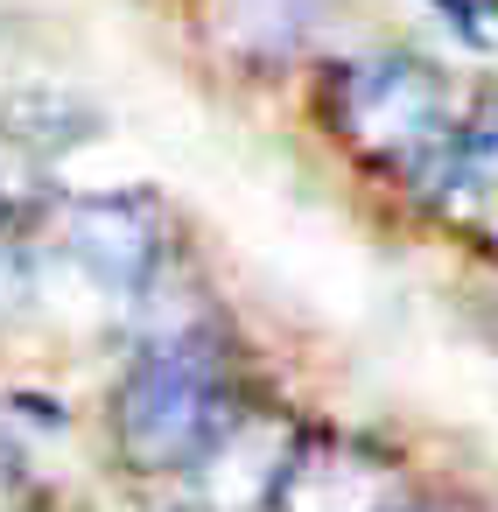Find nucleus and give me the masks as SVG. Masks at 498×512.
<instances>
[{
    "instance_id": "nucleus-2",
    "label": "nucleus",
    "mask_w": 498,
    "mask_h": 512,
    "mask_svg": "<svg viewBox=\"0 0 498 512\" xmlns=\"http://www.w3.org/2000/svg\"><path fill=\"white\" fill-rule=\"evenodd\" d=\"M239 400L246 393H239V379L225 365V337L141 344L134 365L113 386V407H106L113 456L127 470H141V477H183Z\"/></svg>"
},
{
    "instance_id": "nucleus-8",
    "label": "nucleus",
    "mask_w": 498,
    "mask_h": 512,
    "mask_svg": "<svg viewBox=\"0 0 498 512\" xmlns=\"http://www.w3.org/2000/svg\"><path fill=\"white\" fill-rule=\"evenodd\" d=\"M400 512H484L477 498H463V491H414Z\"/></svg>"
},
{
    "instance_id": "nucleus-4",
    "label": "nucleus",
    "mask_w": 498,
    "mask_h": 512,
    "mask_svg": "<svg viewBox=\"0 0 498 512\" xmlns=\"http://www.w3.org/2000/svg\"><path fill=\"white\" fill-rule=\"evenodd\" d=\"M407 498L414 470L400 449L351 428H302L274 512H400Z\"/></svg>"
},
{
    "instance_id": "nucleus-7",
    "label": "nucleus",
    "mask_w": 498,
    "mask_h": 512,
    "mask_svg": "<svg viewBox=\"0 0 498 512\" xmlns=\"http://www.w3.org/2000/svg\"><path fill=\"white\" fill-rule=\"evenodd\" d=\"M309 29H316V0H211V43L246 71H274L302 57Z\"/></svg>"
},
{
    "instance_id": "nucleus-1",
    "label": "nucleus",
    "mask_w": 498,
    "mask_h": 512,
    "mask_svg": "<svg viewBox=\"0 0 498 512\" xmlns=\"http://www.w3.org/2000/svg\"><path fill=\"white\" fill-rule=\"evenodd\" d=\"M316 120L358 169L421 190L456 134V92L421 50H358L323 64Z\"/></svg>"
},
{
    "instance_id": "nucleus-5",
    "label": "nucleus",
    "mask_w": 498,
    "mask_h": 512,
    "mask_svg": "<svg viewBox=\"0 0 498 512\" xmlns=\"http://www.w3.org/2000/svg\"><path fill=\"white\" fill-rule=\"evenodd\" d=\"M57 246L113 295H141L169 267V218L155 197H78L57 211Z\"/></svg>"
},
{
    "instance_id": "nucleus-9",
    "label": "nucleus",
    "mask_w": 498,
    "mask_h": 512,
    "mask_svg": "<svg viewBox=\"0 0 498 512\" xmlns=\"http://www.w3.org/2000/svg\"><path fill=\"white\" fill-rule=\"evenodd\" d=\"M0 512H22V463L8 442H0Z\"/></svg>"
},
{
    "instance_id": "nucleus-3",
    "label": "nucleus",
    "mask_w": 498,
    "mask_h": 512,
    "mask_svg": "<svg viewBox=\"0 0 498 512\" xmlns=\"http://www.w3.org/2000/svg\"><path fill=\"white\" fill-rule=\"evenodd\" d=\"M302 428H309V421H302L295 407L246 393V400L218 421V435L197 449V463L183 470L190 505H197V512H274Z\"/></svg>"
},
{
    "instance_id": "nucleus-6",
    "label": "nucleus",
    "mask_w": 498,
    "mask_h": 512,
    "mask_svg": "<svg viewBox=\"0 0 498 512\" xmlns=\"http://www.w3.org/2000/svg\"><path fill=\"white\" fill-rule=\"evenodd\" d=\"M421 204L449 232L498 253V92H484L470 113H456V134H449L435 176L421 183Z\"/></svg>"
}]
</instances>
